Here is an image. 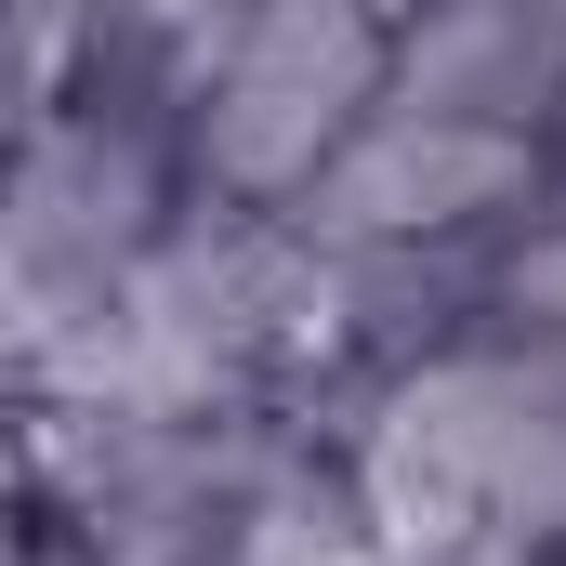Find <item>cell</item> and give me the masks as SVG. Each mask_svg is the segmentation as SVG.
<instances>
[{
	"label": "cell",
	"instance_id": "4",
	"mask_svg": "<svg viewBox=\"0 0 566 566\" xmlns=\"http://www.w3.org/2000/svg\"><path fill=\"white\" fill-rule=\"evenodd\" d=\"M224 566H396L382 527L356 514V488H316V474H264L224 527Z\"/></svg>",
	"mask_w": 566,
	"mask_h": 566
},
{
	"label": "cell",
	"instance_id": "1",
	"mask_svg": "<svg viewBox=\"0 0 566 566\" xmlns=\"http://www.w3.org/2000/svg\"><path fill=\"white\" fill-rule=\"evenodd\" d=\"M158 93L185 106L198 185L277 211V198H303V171L369 119V93H382V27H369L356 0H211V13L158 53Z\"/></svg>",
	"mask_w": 566,
	"mask_h": 566
},
{
	"label": "cell",
	"instance_id": "3",
	"mask_svg": "<svg viewBox=\"0 0 566 566\" xmlns=\"http://www.w3.org/2000/svg\"><path fill=\"white\" fill-rule=\"evenodd\" d=\"M382 93L434 119L541 133L566 106V0H422L382 40Z\"/></svg>",
	"mask_w": 566,
	"mask_h": 566
},
{
	"label": "cell",
	"instance_id": "2",
	"mask_svg": "<svg viewBox=\"0 0 566 566\" xmlns=\"http://www.w3.org/2000/svg\"><path fill=\"white\" fill-rule=\"evenodd\" d=\"M541 198V145L488 133V119H434V106H369L290 198V224L316 251H434L461 224H501Z\"/></svg>",
	"mask_w": 566,
	"mask_h": 566
},
{
	"label": "cell",
	"instance_id": "5",
	"mask_svg": "<svg viewBox=\"0 0 566 566\" xmlns=\"http://www.w3.org/2000/svg\"><path fill=\"white\" fill-rule=\"evenodd\" d=\"M13 488H27V448H13V422H0V527H13Z\"/></svg>",
	"mask_w": 566,
	"mask_h": 566
}]
</instances>
